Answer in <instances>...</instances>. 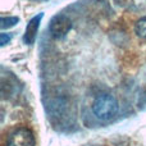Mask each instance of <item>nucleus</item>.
<instances>
[{"instance_id": "nucleus-1", "label": "nucleus", "mask_w": 146, "mask_h": 146, "mask_svg": "<svg viewBox=\"0 0 146 146\" xmlns=\"http://www.w3.org/2000/svg\"><path fill=\"white\" fill-rule=\"evenodd\" d=\"M94 114L101 121H110L118 111V101L110 94H101L96 96L92 104Z\"/></svg>"}, {"instance_id": "nucleus-2", "label": "nucleus", "mask_w": 146, "mask_h": 146, "mask_svg": "<svg viewBox=\"0 0 146 146\" xmlns=\"http://www.w3.org/2000/svg\"><path fill=\"white\" fill-rule=\"evenodd\" d=\"M7 146H35V137L32 131L26 127L17 128L9 135Z\"/></svg>"}, {"instance_id": "nucleus-3", "label": "nucleus", "mask_w": 146, "mask_h": 146, "mask_svg": "<svg viewBox=\"0 0 146 146\" xmlns=\"http://www.w3.org/2000/svg\"><path fill=\"white\" fill-rule=\"evenodd\" d=\"M49 30H50L51 35L54 37H56V38L64 37L72 30V21L67 15L58 14L51 18L50 25H49Z\"/></svg>"}, {"instance_id": "nucleus-4", "label": "nucleus", "mask_w": 146, "mask_h": 146, "mask_svg": "<svg viewBox=\"0 0 146 146\" xmlns=\"http://www.w3.org/2000/svg\"><path fill=\"white\" fill-rule=\"evenodd\" d=\"M44 13H38L37 15L32 18V19L28 22L27 28H26V33H25V42L26 44H32L35 41L36 33L38 30V25H40V21L42 19Z\"/></svg>"}, {"instance_id": "nucleus-5", "label": "nucleus", "mask_w": 146, "mask_h": 146, "mask_svg": "<svg viewBox=\"0 0 146 146\" xmlns=\"http://www.w3.org/2000/svg\"><path fill=\"white\" fill-rule=\"evenodd\" d=\"M136 33L140 37L146 38V17L141 18V19L136 23Z\"/></svg>"}, {"instance_id": "nucleus-6", "label": "nucleus", "mask_w": 146, "mask_h": 146, "mask_svg": "<svg viewBox=\"0 0 146 146\" xmlns=\"http://www.w3.org/2000/svg\"><path fill=\"white\" fill-rule=\"evenodd\" d=\"M18 18L17 17H3L1 18V28H8L17 25Z\"/></svg>"}, {"instance_id": "nucleus-7", "label": "nucleus", "mask_w": 146, "mask_h": 146, "mask_svg": "<svg viewBox=\"0 0 146 146\" xmlns=\"http://www.w3.org/2000/svg\"><path fill=\"white\" fill-rule=\"evenodd\" d=\"M10 38H12V36H10V35H7V33H1V35H0V45L4 46L5 44L8 42V41H10Z\"/></svg>"}]
</instances>
